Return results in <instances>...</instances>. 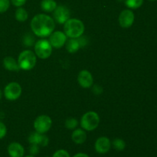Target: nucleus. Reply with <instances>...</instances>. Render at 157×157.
<instances>
[{"mask_svg":"<svg viewBox=\"0 0 157 157\" xmlns=\"http://www.w3.org/2000/svg\"><path fill=\"white\" fill-rule=\"evenodd\" d=\"M78 81L84 88H90L93 85L94 78L90 71L87 70H82L78 74Z\"/></svg>","mask_w":157,"mask_h":157,"instance_id":"obj_13","label":"nucleus"},{"mask_svg":"<svg viewBox=\"0 0 157 157\" xmlns=\"http://www.w3.org/2000/svg\"><path fill=\"white\" fill-rule=\"evenodd\" d=\"M10 0H0V13H4L10 7Z\"/></svg>","mask_w":157,"mask_h":157,"instance_id":"obj_24","label":"nucleus"},{"mask_svg":"<svg viewBox=\"0 0 157 157\" xmlns=\"http://www.w3.org/2000/svg\"><path fill=\"white\" fill-rule=\"evenodd\" d=\"M92 90L94 93V94L99 95L103 92V88L99 85H94L93 88H92Z\"/></svg>","mask_w":157,"mask_h":157,"instance_id":"obj_30","label":"nucleus"},{"mask_svg":"<svg viewBox=\"0 0 157 157\" xmlns=\"http://www.w3.org/2000/svg\"><path fill=\"white\" fill-rule=\"evenodd\" d=\"M110 148H111V142L109 138L106 136L99 137L94 144L95 151L99 154H105L108 153Z\"/></svg>","mask_w":157,"mask_h":157,"instance_id":"obj_11","label":"nucleus"},{"mask_svg":"<svg viewBox=\"0 0 157 157\" xmlns=\"http://www.w3.org/2000/svg\"><path fill=\"white\" fill-rule=\"evenodd\" d=\"M25 157H35V156H32V155H29V156H26Z\"/></svg>","mask_w":157,"mask_h":157,"instance_id":"obj_33","label":"nucleus"},{"mask_svg":"<svg viewBox=\"0 0 157 157\" xmlns=\"http://www.w3.org/2000/svg\"><path fill=\"white\" fill-rule=\"evenodd\" d=\"M52 157H71L68 152L65 150H58L53 154Z\"/></svg>","mask_w":157,"mask_h":157,"instance_id":"obj_26","label":"nucleus"},{"mask_svg":"<svg viewBox=\"0 0 157 157\" xmlns=\"http://www.w3.org/2000/svg\"><path fill=\"white\" fill-rule=\"evenodd\" d=\"M29 144H36L39 147H47L49 144V139L44 133H40L38 132H33L29 135L28 138Z\"/></svg>","mask_w":157,"mask_h":157,"instance_id":"obj_12","label":"nucleus"},{"mask_svg":"<svg viewBox=\"0 0 157 157\" xmlns=\"http://www.w3.org/2000/svg\"><path fill=\"white\" fill-rule=\"evenodd\" d=\"M10 157H23L25 155V149L19 143L13 142L10 144L7 149Z\"/></svg>","mask_w":157,"mask_h":157,"instance_id":"obj_14","label":"nucleus"},{"mask_svg":"<svg viewBox=\"0 0 157 157\" xmlns=\"http://www.w3.org/2000/svg\"><path fill=\"white\" fill-rule=\"evenodd\" d=\"M27 0H10L12 4L16 7H21L23 5L25 4Z\"/></svg>","mask_w":157,"mask_h":157,"instance_id":"obj_28","label":"nucleus"},{"mask_svg":"<svg viewBox=\"0 0 157 157\" xmlns=\"http://www.w3.org/2000/svg\"><path fill=\"white\" fill-rule=\"evenodd\" d=\"M3 66L5 68L10 71L18 72L21 70L19 65H18V61L12 57H6L3 59Z\"/></svg>","mask_w":157,"mask_h":157,"instance_id":"obj_15","label":"nucleus"},{"mask_svg":"<svg viewBox=\"0 0 157 157\" xmlns=\"http://www.w3.org/2000/svg\"><path fill=\"white\" fill-rule=\"evenodd\" d=\"M49 42L51 45L54 48H61L63 46L65 45L66 41H67V35L64 32H60V31H55L53 32L49 35Z\"/></svg>","mask_w":157,"mask_h":157,"instance_id":"obj_8","label":"nucleus"},{"mask_svg":"<svg viewBox=\"0 0 157 157\" xmlns=\"http://www.w3.org/2000/svg\"><path fill=\"white\" fill-rule=\"evenodd\" d=\"M119 24L124 29H127L133 25L135 20V15L130 9L122 11L119 15Z\"/></svg>","mask_w":157,"mask_h":157,"instance_id":"obj_10","label":"nucleus"},{"mask_svg":"<svg viewBox=\"0 0 157 157\" xmlns=\"http://www.w3.org/2000/svg\"><path fill=\"white\" fill-rule=\"evenodd\" d=\"M64 125H65L66 128L68 129V130H75L78 125V120L75 119V118H67L65 121Z\"/></svg>","mask_w":157,"mask_h":157,"instance_id":"obj_23","label":"nucleus"},{"mask_svg":"<svg viewBox=\"0 0 157 157\" xmlns=\"http://www.w3.org/2000/svg\"><path fill=\"white\" fill-rule=\"evenodd\" d=\"M55 23L53 18L46 14H38L31 21V29L34 35L40 38H46L54 32Z\"/></svg>","mask_w":157,"mask_h":157,"instance_id":"obj_1","label":"nucleus"},{"mask_svg":"<svg viewBox=\"0 0 157 157\" xmlns=\"http://www.w3.org/2000/svg\"><path fill=\"white\" fill-rule=\"evenodd\" d=\"M144 3V0H125V5L131 9H136Z\"/></svg>","mask_w":157,"mask_h":157,"instance_id":"obj_22","label":"nucleus"},{"mask_svg":"<svg viewBox=\"0 0 157 157\" xmlns=\"http://www.w3.org/2000/svg\"><path fill=\"white\" fill-rule=\"evenodd\" d=\"M78 41H79V44H80V46H81V48L85 47V46L87 44V42H88L87 38H86V37H82V35H81V37H79V38H78Z\"/></svg>","mask_w":157,"mask_h":157,"instance_id":"obj_29","label":"nucleus"},{"mask_svg":"<svg viewBox=\"0 0 157 157\" xmlns=\"http://www.w3.org/2000/svg\"><path fill=\"white\" fill-rule=\"evenodd\" d=\"M29 151L32 156H35L37 154L39 153V151H40L39 146L36 145V144H31L30 147H29Z\"/></svg>","mask_w":157,"mask_h":157,"instance_id":"obj_25","label":"nucleus"},{"mask_svg":"<svg viewBox=\"0 0 157 157\" xmlns=\"http://www.w3.org/2000/svg\"><path fill=\"white\" fill-rule=\"evenodd\" d=\"M52 46L49 41L46 39H40L35 42L34 45L35 54L41 59H47L52 53Z\"/></svg>","mask_w":157,"mask_h":157,"instance_id":"obj_5","label":"nucleus"},{"mask_svg":"<svg viewBox=\"0 0 157 157\" xmlns=\"http://www.w3.org/2000/svg\"><path fill=\"white\" fill-rule=\"evenodd\" d=\"M65 46L67 52L71 54L75 53L81 48L78 38H70L68 41H66Z\"/></svg>","mask_w":157,"mask_h":157,"instance_id":"obj_17","label":"nucleus"},{"mask_svg":"<svg viewBox=\"0 0 157 157\" xmlns=\"http://www.w3.org/2000/svg\"><path fill=\"white\" fill-rule=\"evenodd\" d=\"M111 146L117 151H123L126 148V143L124 140L116 138L112 141Z\"/></svg>","mask_w":157,"mask_h":157,"instance_id":"obj_21","label":"nucleus"},{"mask_svg":"<svg viewBox=\"0 0 157 157\" xmlns=\"http://www.w3.org/2000/svg\"><path fill=\"white\" fill-rule=\"evenodd\" d=\"M7 133V128L4 123L0 121V140L4 138Z\"/></svg>","mask_w":157,"mask_h":157,"instance_id":"obj_27","label":"nucleus"},{"mask_svg":"<svg viewBox=\"0 0 157 157\" xmlns=\"http://www.w3.org/2000/svg\"><path fill=\"white\" fill-rule=\"evenodd\" d=\"M36 62V55L31 50L23 51L18 55V63L21 70H32L35 67Z\"/></svg>","mask_w":157,"mask_h":157,"instance_id":"obj_3","label":"nucleus"},{"mask_svg":"<svg viewBox=\"0 0 157 157\" xmlns=\"http://www.w3.org/2000/svg\"><path fill=\"white\" fill-rule=\"evenodd\" d=\"M100 124V117L96 112L89 111L84 113L81 119V126L83 130L93 131Z\"/></svg>","mask_w":157,"mask_h":157,"instance_id":"obj_4","label":"nucleus"},{"mask_svg":"<svg viewBox=\"0 0 157 157\" xmlns=\"http://www.w3.org/2000/svg\"><path fill=\"white\" fill-rule=\"evenodd\" d=\"M15 18L18 21H25L29 18V13L22 7H18L15 13Z\"/></svg>","mask_w":157,"mask_h":157,"instance_id":"obj_19","label":"nucleus"},{"mask_svg":"<svg viewBox=\"0 0 157 157\" xmlns=\"http://www.w3.org/2000/svg\"><path fill=\"white\" fill-rule=\"evenodd\" d=\"M71 139L76 144H83L87 140L86 132L83 129H75L71 134Z\"/></svg>","mask_w":157,"mask_h":157,"instance_id":"obj_16","label":"nucleus"},{"mask_svg":"<svg viewBox=\"0 0 157 157\" xmlns=\"http://www.w3.org/2000/svg\"><path fill=\"white\" fill-rule=\"evenodd\" d=\"M54 19L59 24H64L71 17L70 9L65 6H58L54 10Z\"/></svg>","mask_w":157,"mask_h":157,"instance_id":"obj_9","label":"nucleus"},{"mask_svg":"<svg viewBox=\"0 0 157 157\" xmlns=\"http://www.w3.org/2000/svg\"><path fill=\"white\" fill-rule=\"evenodd\" d=\"M22 43L26 47H32L35 44V37L32 33H26L22 38Z\"/></svg>","mask_w":157,"mask_h":157,"instance_id":"obj_20","label":"nucleus"},{"mask_svg":"<svg viewBox=\"0 0 157 157\" xmlns=\"http://www.w3.org/2000/svg\"><path fill=\"white\" fill-rule=\"evenodd\" d=\"M149 1H151V2H153V1H156V0H149Z\"/></svg>","mask_w":157,"mask_h":157,"instance_id":"obj_34","label":"nucleus"},{"mask_svg":"<svg viewBox=\"0 0 157 157\" xmlns=\"http://www.w3.org/2000/svg\"><path fill=\"white\" fill-rule=\"evenodd\" d=\"M85 26L78 18H69L64 24V32L70 38H78L83 35Z\"/></svg>","mask_w":157,"mask_h":157,"instance_id":"obj_2","label":"nucleus"},{"mask_svg":"<svg viewBox=\"0 0 157 157\" xmlns=\"http://www.w3.org/2000/svg\"><path fill=\"white\" fill-rule=\"evenodd\" d=\"M52 126V121L48 115H40L34 121V128L35 131L40 133H45Z\"/></svg>","mask_w":157,"mask_h":157,"instance_id":"obj_6","label":"nucleus"},{"mask_svg":"<svg viewBox=\"0 0 157 157\" xmlns=\"http://www.w3.org/2000/svg\"><path fill=\"white\" fill-rule=\"evenodd\" d=\"M21 91V87L18 83H9L4 88L5 98L9 101H15L20 98Z\"/></svg>","mask_w":157,"mask_h":157,"instance_id":"obj_7","label":"nucleus"},{"mask_svg":"<svg viewBox=\"0 0 157 157\" xmlns=\"http://www.w3.org/2000/svg\"><path fill=\"white\" fill-rule=\"evenodd\" d=\"M73 157H89V156L87 154H86V153H77V154H75Z\"/></svg>","mask_w":157,"mask_h":157,"instance_id":"obj_31","label":"nucleus"},{"mask_svg":"<svg viewBox=\"0 0 157 157\" xmlns=\"http://www.w3.org/2000/svg\"><path fill=\"white\" fill-rule=\"evenodd\" d=\"M57 2L55 0H42L41 2V8L44 12H54L57 7Z\"/></svg>","mask_w":157,"mask_h":157,"instance_id":"obj_18","label":"nucleus"},{"mask_svg":"<svg viewBox=\"0 0 157 157\" xmlns=\"http://www.w3.org/2000/svg\"><path fill=\"white\" fill-rule=\"evenodd\" d=\"M2 90H0V100L2 99Z\"/></svg>","mask_w":157,"mask_h":157,"instance_id":"obj_32","label":"nucleus"}]
</instances>
